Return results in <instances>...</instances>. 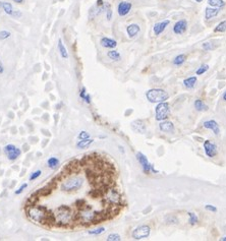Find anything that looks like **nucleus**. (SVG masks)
<instances>
[{
  "mask_svg": "<svg viewBox=\"0 0 226 241\" xmlns=\"http://www.w3.org/2000/svg\"><path fill=\"white\" fill-rule=\"evenodd\" d=\"M146 97H147L149 102L158 104L161 102H165L168 99L169 96L167 92H165L162 89H152V90H149L146 93Z\"/></svg>",
  "mask_w": 226,
  "mask_h": 241,
  "instance_id": "1",
  "label": "nucleus"
},
{
  "mask_svg": "<svg viewBox=\"0 0 226 241\" xmlns=\"http://www.w3.org/2000/svg\"><path fill=\"white\" fill-rule=\"evenodd\" d=\"M155 113H156V120L163 121V120L167 119V117L170 114L169 104L166 103V102L158 103V105L156 106Z\"/></svg>",
  "mask_w": 226,
  "mask_h": 241,
  "instance_id": "2",
  "label": "nucleus"
},
{
  "mask_svg": "<svg viewBox=\"0 0 226 241\" xmlns=\"http://www.w3.org/2000/svg\"><path fill=\"white\" fill-rule=\"evenodd\" d=\"M151 233V228L150 226L148 225H142V226H139L137 227L133 233H131V237L135 240H141V239H145L149 237Z\"/></svg>",
  "mask_w": 226,
  "mask_h": 241,
  "instance_id": "3",
  "label": "nucleus"
},
{
  "mask_svg": "<svg viewBox=\"0 0 226 241\" xmlns=\"http://www.w3.org/2000/svg\"><path fill=\"white\" fill-rule=\"evenodd\" d=\"M3 151H4L5 156L10 161L16 160L20 156V154H22V151L19 148H16L15 145H6L4 149H3Z\"/></svg>",
  "mask_w": 226,
  "mask_h": 241,
  "instance_id": "4",
  "label": "nucleus"
},
{
  "mask_svg": "<svg viewBox=\"0 0 226 241\" xmlns=\"http://www.w3.org/2000/svg\"><path fill=\"white\" fill-rule=\"evenodd\" d=\"M137 160L140 162V164L143 167V170H144V172L146 174H149L151 172V168H152L153 165H151V164L149 163L147 157H146L144 154L141 153V152L137 153Z\"/></svg>",
  "mask_w": 226,
  "mask_h": 241,
  "instance_id": "5",
  "label": "nucleus"
},
{
  "mask_svg": "<svg viewBox=\"0 0 226 241\" xmlns=\"http://www.w3.org/2000/svg\"><path fill=\"white\" fill-rule=\"evenodd\" d=\"M204 149L205 153L209 158H214L217 155V146L210 141H206L204 142Z\"/></svg>",
  "mask_w": 226,
  "mask_h": 241,
  "instance_id": "6",
  "label": "nucleus"
},
{
  "mask_svg": "<svg viewBox=\"0 0 226 241\" xmlns=\"http://www.w3.org/2000/svg\"><path fill=\"white\" fill-rule=\"evenodd\" d=\"M186 29H187V22L185 19H180L173 26V33L175 35H181L185 32Z\"/></svg>",
  "mask_w": 226,
  "mask_h": 241,
  "instance_id": "7",
  "label": "nucleus"
},
{
  "mask_svg": "<svg viewBox=\"0 0 226 241\" xmlns=\"http://www.w3.org/2000/svg\"><path fill=\"white\" fill-rule=\"evenodd\" d=\"M130 9H131V3L126 2V1H121L117 6L118 15H119L120 16L126 15L127 13L130 11Z\"/></svg>",
  "mask_w": 226,
  "mask_h": 241,
  "instance_id": "8",
  "label": "nucleus"
},
{
  "mask_svg": "<svg viewBox=\"0 0 226 241\" xmlns=\"http://www.w3.org/2000/svg\"><path fill=\"white\" fill-rule=\"evenodd\" d=\"M204 127L207 128V129H211V130L213 131L216 135H218L219 133H220V127H219V124L215 120L205 121L204 122Z\"/></svg>",
  "mask_w": 226,
  "mask_h": 241,
  "instance_id": "9",
  "label": "nucleus"
},
{
  "mask_svg": "<svg viewBox=\"0 0 226 241\" xmlns=\"http://www.w3.org/2000/svg\"><path fill=\"white\" fill-rule=\"evenodd\" d=\"M100 44L102 45L103 47L105 48H109V49H113L117 46V42L113 39H110V38H107V37H104L101 39L100 41Z\"/></svg>",
  "mask_w": 226,
  "mask_h": 241,
  "instance_id": "10",
  "label": "nucleus"
},
{
  "mask_svg": "<svg viewBox=\"0 0 226 241\" xmlns=\"http://www.w3.org/2000/svg\"><path fill=\"white\" fill-rule=\"evenodd\" d=\"M169 23H170V20H163V22H161V23H155V26H154V33H155V35H160L161 34L163 31H164L165 29H166V27L168 26L169 24Z\"/></svg>",
  "mask_w": 226,
  "mask_h": 241,
  "instance_id": "11",
  "label": "nucleus"
},
{
  "mask_svg": "<svg viewBox=\"0 0 226 241\" xmlns=\"http://www.w3.org/2000/svg\"><path fill=\"white\" fill-rule=\"evenodd\" d=\"M126 32L130 38H134L135 35L140 33V26L137 23H131L126 27Z\"/></svg>",
  "mask_w": 226,
  "mask_h": 241,
  "instance_id": "12",
  "label": "nucleus"
},
{
  "mask_svg": "<svg viewBox=\"0 0 226 241\" xmlns=\"http://www.w3.org/2000/svg\"><path fill=\"white\" fill-rule=\"evenodd\" d=\"M131 127L139 133H144L146 131V125L142 120H135L131 123Z\"/></svg>",
  "mask_w": 226,
  "mask_h": 241,
  "instance_id": "13",
  "label": "nucleus"
},
{
  "mask_svg": "<svg viewBox=\"0 0 226 241\" xmlns=\"http://www.w3.org/2000/svg\"><path fill=\"white\" fill-rule=\"evenodd\" d=\"M160 127V130L163 131V132H172L174 130V125L171 121H164V122H161L159 125Z\"/></svg>",
  "mask_w": 226,
  "mask_h": 241,
  "instance_id": "14",
  "label": "nucleus"
},
{
  "mask_svg": "<svg viewBox=\"0 0 226 241\" xmlns=\"http://www.w3.org/2000/svg\"><path fill=\"white\" fill-rule=\"evenodd\" d=\"M219 11H220V10H219L218 8H216V7H214V8L207 7L206 11H205V16H206L207 19H213V17L217 16Z\"/></svg>",
  "mask_w": 226,
  "mask_h": 241,
  "instance_id": "15",
  "label": "nucleus"
},
{
  "mask_svg": "<svg viewBox=\"0 0 226 241\" xmlns=\"http://www.w3.org/2000/svg\"><path fill=\"white\" fill-rule=\"evenodd\" d=\"M197 80H198L197 76H190V78H187L183 80V85L186 89H193L196 86Z\"/></svg>",
  "mask_w": 226,
  "mask_h": 241,
  "instance_id": "16",
  "label": "nucleus"
},
{
  "mask_svg": "<svg viewBox=\"0 0 226 241\" xmlns=\"http://www.w3.org/2000/svg\"><path fill=\"white\" fill-rule=\"evenodd\" d=\"M93 142H94V141L91 138L79 139V141L76 142V148L78 149H86V148H88L90 145H92Z\"/></svg>",
  "mask_w": 226,
  "mask_h": 241,
  "instance_id": "17",
  "label": "nucleus"
},
{
  "mask_svg": "<svg viewBox=\"0 0 226 241\" xmlns=\"http://www.w3.org/2000/svg\"><path fill=\"white\" fill-rule=\"evenodd\" d=\"M194 108H196L197 111H200V112H203V111H207L208 109H209V107L207 106L206 104H205L203 101L198 99L194 101Z\"/></svg>",
  "mask_w": 226,
  "mask_h": 241,
  "instance_id": "18",
  "label": "nucleus"
},
{
  "mask_svg": "<svg viewBox=\"0 0 226 241\" xmlns=\"http://www.w3.org/2000/svg\"><path fill=\"white\" fill-rule=\"evenodd\" d=\"M58 51H59V53H60V55H61L62 58H64V59H67V58H68L67 50H66V48H65V46L63 45V43H62L61 39L58 40Z\"/></svg>",
  "mask_w": 226,
  "mask_h": 241,
  "instance_id": "19",
  "label": "nucleus"
},
{
  "mask_svg": "<svg viewBox=\"0 0 226 241\" xmlns=\"http://www.w3.org/2000/svg\"><path fill=\"white\" fill-rule=\"evenodd\" d=\"M47 165L50 169L55 170L59 165V160L57 158H55V157H51V158L47 160Z\"/></svg>",
  "mask_w": 226,
  "mask_h": 241,
  "instance_id": "20",
  "label": "nucleus"
},
{
  "mask_svg": "<svg viewBox=\"0 0 226 241\" xmlns=\"http://www.w3.org/2000/svg\"><path fill=\"white\" fill-rule=\"evenodd\" d=\"M79 97L82 98V100H84L87 104H90L91 103V96L87 93V90L86 88H82L81 91H79Z\"/></svg>",
  "mask_w": 226,
  "mask_h": 241,
  "instance_id": "21",
  "label": "nucleus"
},
{
  "mask_svg": "<svg viewBox=\"0 0 226 241\" xmlns=\"http://www.w3.org/2000/svg\"><path fill=\"white\" fill-rule=\"evenodd\" d=\"M107 56H108L111 60H113V61H118V60H120V58H121L119 52L116 51V50L108 51L107 52Z\"/></svg>",
  "mask_w": 226,
  "mask_h": 241,
  "instance_id": "22",
  "label": "nucleus"
},
{
  "mask_svg": "<svg viewBox=\"0 0 226 241\" xmlns=\"http://www.w3.org/2000/svg\"><path fill=\"white\" fill-rule=\"evenodd\" d=\"M0 4H1L2 8H3V10H4L5 13H7V15H12L13 7H12V5L10 4V3H8V2H0Z\"/></svg>",
  "mask_w": 226,
  "mask_h": 241,
  "instance_id": "23",
  "label": "nucleus"
},
{
  "mask_svg": "<svg viewBox=\"0 0 226 241\" xmlns=\"http://www.w3.org/2000/svg\"><path fill=\"white\" fill-rule=\"evenodd\" d=\"M185 58H186V56H185V55H183V54L177 55V56L173 59V64L176 65V66H180L181 64H183L184 61H185Z\"/></svg>",
  "mask_w": 226,
  "mask_h": 241,
  "instance_id": "24",
  "label": "nucleus"
},
{
  "mask_svg": "<svg viewBox=\"0 0 226 241\" xmlns=\"http://www.w3.org/2000/svg\"><path fill=\"white\" fill-rule=\"evenodd\" d=\"M208 3L213 6V7H216V8H220V7H223L225 5V2L223 0H208Z\"/></svg>",
  "mask_w": 226,
  "mask_h": 241,
  "instance_id": "25",
  "label": "nucleus"
},
{
  "mask_svg": "<svg viewBox=\"0 0 226 241\" xmlns=\"http://www.w3.org/2000/svg\"><path fill=\"white\" fill-rule=\"evenodd\" d=\"M226 31V20H223L221 22L218 26L214 29V32L215 33H224Z\"/></svg>",
  "mask_w": 226,
  "mask_h": 241,
  "instance_id": "26",
  "label": "nucleus"
},
{
  "mask_svg": "<svg viewBox=\"0 0 226 241\" xmlns=\"http://www.w3.org/2000/svg\"><path fill=\"white\" fill-rule=\"evenodd\" d=\"M187 215H189V217H190V219H189V223L190 225H196L198 222H199V219H198V217H197V215L194 214V213H190V212H189L187 213Z\"/></svg>",
  "mask_w": 226,
  "mask_h": 241,
  "instance_id": "27",
  "label": "nucleus"
},
{
  "mask_svg": "<svg viewBox=\"0 0 226 241\" xmlns=\"http://www.w3.org/2000/svg\"><path fill=\"white\" fill-rule=\"evenodd\" d=\"M105 232V228H103V227H101V228H98V229H95V230H90V231H88V233L90 234V235H100V234H102Z\"/></svg>",
  "mask_w": 226,
  "mask_h": 241,
  "instance_id": "28",
  "label": "nucleus"
},
{
  "mask_svg": "<svg viewBox=\"0 0 226 241\" xmlns=\"http://www.w3.org/2000/svg\"><path fill=\"white\" fill-rule=\"evenodd\" d=\"M208 69H209V65H207V64H203V65H202L201 67L196 71L197 75H201V74H203V73L206 72V71L208 70Z\"/></svg>",
  "mask_w": 226,
  "mask_h": 241,
  "instance_id": "29",
  "label": "nucleus"
},
{
  "mask_svg": "<svg viewBox=\"0 0 226 241\" xmlns=\"http://www.w3.org/2000/svg\"><path fill=\"white\" fill-rule=\"evenodd\" d=\"M41 174H42V171H41V170H37V171H35L34 173L31 174V176H30V178H29V180H30V181L36 180L37 178H39V177L41 176Z\"/></svg>",
  "mask_w": 226,
  "mask_h": 241,
  "instance_id": "30",
  "label": "nucleus"
},
{
  "mask_svg": "<svg viewBox=\"0 0 226 241\" xmlns=\"http://www.w3.org/2000/svg\"><path fill=\"white\" fill-rule=\"evenodd\" d=\"M10 36H11V34L8 31H0V41L8 39Z\"/></svg>",
  "mask_w": 226,
  "mask_h": 241,
  "instance_id": "31",
  "label": "nucleus"
},
{
  "mask_svg": "<svg viewBox=\"0 0 226 241\" xmlns=\"http://www.w3.org/2000/svg\"><path fill=\"white\" fill-rule=\"evenodd\" d=\"M121 238L118 234H110V235L107 237V241H119Z\"/></svg>",
  "mask_w": 226,
  "mask_h": 241,
  "instance_id": "32",
  "label": "nucleus"
},
{
  "mask_svg": "<svg viewBox=\"0 0 226 241\" xmlns=\"http://www.w3.org/2000/svg\"><path fill=\"white\" fill-rule=\"evenodd\" d=\"M78 137L79 139H87V138H90V134L87 131H81L79 134L78 135Z\"/></svg>",
  "mask_w": 226,
  "mask_h": 241,
  "instance_id": "33",
  "label": "nucleus"
},
{
  "mask_svg": "<svg viewBox=\"0 0 226 241\" xmlns=\"http://www.w3.org/2000/svg\"><path fill=\"white\" fill-rule=\"evenodd\" d=\"M27 187H28V183H23V184H22V185H20V187L19 188V189H16V190L15 191V194H17V195H19V194H20V193L23 192V190L26 189Z\"/></svg>",
  "mask_w": 226,
  "mask_h": 241,
  "instance_id": "34",
  "label": "nucleus"
},
{
  "mask_svg": "<svg viewBox=\"0 0 226 241\" xmlns=\"http://www.w3.org/2000/svg\"><path fill=\"white\" fill-rule=\"evenodd\" d=\"M205 209H206L207 211H210V212H213V213L217 212V208H216V207H214V205H205Z\"/></svg>",
  "mask_w": 226,
  "mask_h": 241,
  "instance_id": "35",
  "label": "nucleus"
},
{
  "mask_svg": "<svg viewBox=\"0 0 226 241\" xmlns=\"http://www.w3.org/2000/svg\"><path fill=\"white\" fill-rule=\"evenodd\" d=\"M214 48V46H212L211 45V43H204L203 44V49L204 50H206V51H208V50H212V49Z\"/></svg>",
  "mask_w": 226,
  "mask_h": 241,
  "instance_id": "36",
  "label": "nucleus"
},
{
  "mask_svg": "<svg viewBox=\"0 0 226 241\" xmlns=\"http://www.w3.org/2000/svg\"><path fill=\"white\" fill-rule=\"evenodd\" d=\"M106 12H107V19L110 20L112 19V10L109 7V5H107V9H106Z\"/></svg>",
  "mask_w": 226,
  "mask_h": 241,
  "instance_id": "37",
  "label": "nucleus"
},
{
  "mask_svg": "<svg viewBox=\"0 0 226 241\" xmlns=\"http://www.w3.org/2000/svg\"><path fill=\"white\" fill-rule=\"evenodd\" d=\"M12 16H15V17H20L22 16V12L20 11H19V10H13V13H12Z\"/></svg>",
  "mask_w": 226,
  "mask_h": 241,
  "instance_id": "38",
  "label": "nucleus"
},
{
  "mask_svg": "<svg viewBox=\"0 0 226 241\" xmlns=\"http://www.w3.org/2000/svg\"><path fill=\"white\" fill-rule=\"evenodd\" d=\"M3 72H4V66H3L2 62L0 61V74H2Z\"/></svg>",
  "mask_w": 226,
  "mask_h": 241,
  "instance_id": "39",
  "label": "nucleus"
},
{
  "mask_svg": "<svg viewBox=\"0 0 226 241\" xmlns=\"http://www.w3.org/2000/svg\"><path fill=\"white\" fill-rule=\"evenodd\" d=\"M13 2L15 3H19V4H22V3H23V0H12Z\"/></svg>",
  "mask_w": 226,
  "mask_h": 241,
  "instance_id": "40",
  "label": "nucleus"
},
{
  "mask_svg": "<svg viewBox=\"0 0 226 241\" xmlns=\"http://www.w3.org/2000/svg\"><path fill=\"white\" fill-rule=\"evenodd\" d=\"M222 98H223V100H224V101H226V92L223 94V96H222Z\"/></svg>",
  "mask_w": 226,
  "mask_h": 241,
  "instance_id": "41",
  "label": "nucleus"
},
{
  "mask_svg": "<svg viewBox=\"0 0 226 241\" xmlns=\"http://www.w3.org/2000/svg\"><path fill=\"white\" fill-rule=\"evenodd\" d=\"M196 1H197V2H202L203 0H196Z\"/></svg>",
  "mask_w": 226,
  "mask_h": 241,
  "instance_id": "42",
  "label": "nucleus"
},
{
  "mask_svg": "<svg viewBox=\"0 0 226 241\" xmlns=\"http://www.w3.org/2000/svg\"><path fill=\"white\" fill-rule=\"evenodd\" d=\"M221 240H226V237H223V238H221Z\"/></svg>",
  "mask_w": 226,
  "mask_h": 241,
  "instance_id": "43",
  "label": "nucleus"
}]
</instances>
